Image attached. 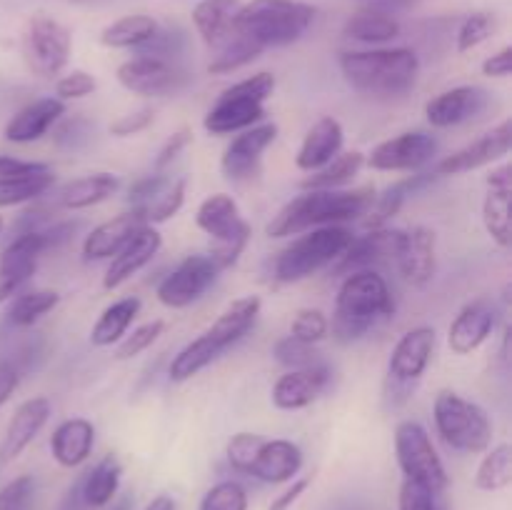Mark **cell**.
Wrapping results in <instances>:
<instances>
[{"mask_svg": "<svg viewBox=\"0 0 512 510\" xmlns=\"http://www.w3.org/2000/svg\"><path fill=\"white\" fill-rule=\"evenodd\" d=\"M375 195L378 190L373 185L353 190H305L273 215V220L265 225V233L270 238H290L323 225L348 223L368 215Z\"/></svg>", "mask_w": 512, "mask_h": 510, "instance_id": "cell-1", "label": "cell"}, {"mask_svg": "<svg viewBox=\"0 0 512 510\" xmlns=\"http://www.w3.org/2000/svg\"><path fill=\"white\" fill-rule=\"evenodd\" d=\"M345 83L370 98H403L415 88L420 60L410 48L348 50L340 55Z\"/></svg>", "mask_w": 512, "mask_h": 510, "instance_id": "cell-2", "label": "cell"}, {"mask_svg": "<svg viewBox=\"0 0 512 510\" xmlns=\"http://www.w3.org/2000/svg\"><path fill=\"white\" fill-rule=\"evenodd\" d=\"M395 313V298L383 275L373 268L345 275L335 298L330 330L340 343L360 340L380 318Z\"/></svg>", "mask_w": 512, "mask_h": 510, "instance_id": "cell-3", "label": "cell"}, {"mask_svg": "<svg viewBox=\"0 0 512 510\" xmlns=\"http://www.w3.org/2000/svg\"><path fill=\"white\" fill-rule=\"evenodd\" d=\"M315 8L303 0H250L235 15V33L260 50L293 45L308 33Z\"/></svg>", "mask_w": 512, "mask_h": 510, "instance_id": "cell-4", "label": "cell"}, {"mask_svg": "<svg viewBox=\"0 0 512 510\" xmlns=\"http://www.w3.org/2000/svg\"><path fill=\"white\" fill-rule=\"evenodd\" d=\"M228 463L238 473L253 475L263 483L280 485L303 470V450L285 438H263L258 433H235L225 445Z\"/></svg>", "mask_w": 512, "mask_h": 510, "instance_id": "cell-5", "label": "cell"}, {"mask_svg": "<svg viewBox=\"0 0 512 510\" xmlns=\"http://www.w3.org/2000/svg\"><path fill=\"white\" fill-rule=\"evenodd\" d=\"M353 240V230L345 225H323L305 230L288 248L278 253L273 263V278L278 283H298L318 270L333 265Z\"/></svg>", "mask_w": 512, "mask_h": 510, "instance_id": "cell-6", "label": "cell"}, {"mask_svg": "<svg viewBox=\"0 0 512 510\" xmlns=\"http://www.w3.org/2000/svg\"><path fill=\"white\" fill-rule=\"evenodd\" d=\"M275 75L255 73L223 90L203 120L210 135H233L263 123L265 100L273 95Z\"/></svg>", "mask_w": 512, "mask_h": 510, "instance_id": "cell-7", "label": "cell"}, {"mask_svg": "<svg viewBox=\"0 0 512 510\" xmlns=\"http://www.w3.org/2000/svg\"><path fill=\"white\" fill-rule=\"evenodd\" d=\"M435 430L450 450L485 453L493 443V423L488 413L455 390H440L433 403Z\"/></svg>", "mask_w": 512, "mask_h": 510, "instance_id": "cell-8", "label": "cell"}, {"mask_svg": "<svg viewBox=\"0 0 512 510\" xmlns=\"http://www.w3.org/2000/svg\"><path fill=\"white\" fill-rule=\"evenodd\" d=\"M195 223L205 235L213 238V250L208 255L220 270L233 268L238 263L243 250L248 248L250 235H253L250 225L240 215L238 203L228 193L208 195L195 213Z\"/></svg>", "mask_w": 512, "mask_h": 510, "instance_id": "cell-9", "label": "cell"}, {"mask_svg": "<svg viewBox=\"0 0 512 510\" xmlns=\"http://www.w3.org/2000/svg\"><path fill=\"white\" fill-rule=\"evenodd\" d=\"M395 458L405 480L428 488L430 493H443L448 488V470L430 440L428 430L418 420H403L395 428Z\"/></svg>", "mask_w": 512, "mask_h": 510, "instance_id": "cell-10", "label": "cell"}, {"mask_svg": "<svg viewBox=\"0 0 512 510\" xmlns=\"http://www.w3.org/2000/svg\"><path fill=\"white\" fill-rule=\"evenodd\" d=\"M435 343H438L435 330L428 328V325L408 330L395 343L388 360V390H385V395H388V400H393V405H400L413 393L415 383L423 378L430 360H433Z\"/></svg>", "mask_w": 512, "mask_h": 510, "instance_id": "cell-11", "label": "cell"}, {"mask_svg": "<svg viewBox=\"0 0 512 510\" xmlns=\"http://www.w3.org/2000/svg\"><path fill=\"white\" fill-rule=\"evenodd\" d=\"M73 38L63 23L50 15H33L23 33V55L28 68L38 78H55L68 65Z\"/></svg>", "mask_w": 512, "mask_h": 510, "instance_id": "cell-12", "label": "cell"}, {"mask_svg": "<svg viewBox=\"0 0 512 510\" xmlns=\"http://www.w3.org/2000/svg\"><path fill=\"white\" fill-rule=\"evenodd\" d=\"M438 155V138L430 130H405L383 140L365 155V165L385 173H413Z\"/></svg>", "mask_w": 512, "mask_h": 510, "instance_id": "cell-13", "label": "cell"}, {"mask_svg": "<svg viewBox=\"0 0 512 510\" xmlns=\"http://www.w3.org/2000/svg\"><path fill=\"white\" fill-rule=\"evenodd\" d=\"M185 188L188 180L173 178V175H145L130 185V205L133 213L143 220L145 225H160L178 215L185 203Z\"/></svg>", "mask_w": 512, "mask_h": 510, "instance_id": "cell-14", "label": "cell"}, {"mask_svg": "<svg viewBox=\"0 0 512 510\" xmlns=\"http://www.w3.org/2000/svg\"><path fill=\"white\" fill-rule=\"evenodd\" d=\"M220 268L215 260L205 253L188 255L178 263L173 273L165 275L158 285V300L168 308H188L198 303L218 280Z\"/></svg>", "mask_w": 512, "mask_h": 510, "instance_id": "cell-15", "label": "cell"}, {"mask_svg": "<svg viewBox=\"0 0 512 510\" xmlns=\"http://www.w3.org/2000/svg\"><path fill=\"white\" fill-rule=\"evenodd\" d=\"M118 83L125 90L143 98H163L185 88L188 73L180 70L173 60L153 58V55H135L118 68Z\"/></svg>", "mask_w": 512, "mask_h": 510, "instance_id": "cell-16", "label": "cell"}, {"mask_svg": "<svg viewBox=\"0 0 512 510\" xmlns=\"http://www.w3.org/2000/svg\"><path fill=\"white\" fill-rule=\"evenodd\" d=\"M45 250H48V240L43 230L18 233L5 245L0 253V305L18 295V290L33 278Z\"/></svg>", "mask_w": 512, "mask_h": 510, "instance_id": "cell-17", "label": "cell"}, {"mask_svg": "<svg viewBox=\"0 0 512 510\" xmlns=\"http://www.w3.org/2000/svg\"><path fill=\"white\" fill-rule=\"evenodd\" d=\"M510 145H512V128H510V120L505 118L503 123L490 128L488 133L475 138L473 143H468L465 148L445 155V158L435 165L433 173L438 175V178H445V175H463V173H470V170L483 168V165H493L510 153Z\"/></svg>", "mask_w": 512, "mask_h": 510, "instance_id": "cell-18", "label": "cell"}, {"mask_svg": "<svg viewBox=\"0 0 512 510\" xmlns=\"http://www.w3.org/2000/svg\"><path fill=\"white\" fill-rule=\"evenodd\" d=\"M278 138V125L275 123H258L248 130L235 133L228 148L223 150L220 158V170L228 180H245L253 178L260 168L263 153Z\"/></svg>", "mask_w": 512, "mask_h": 510, "instance_id": "cell-19", "label": "cell"}, {"mask_svg": "<svg viewBox=\"0 0 512 510\" xmlns=\"http://www.w3.org/2000/svg\"><path fill=\"white\" fill-rule=\"evenodd\" d=\"M393 258L400 273L415 288H425L435 278L438 258H435V233L425 225L398 230Z\"/></svg>", "mask_w": 512, "mask_h": 510, "instance_id": "cell-20", "label": "cell"}, {"mask_svg": "<svg viewBox=\"0 0 512 510\" xmlns=\"http://www.w3.org/2000/svg\"><path fill=\"white\" fill-rule=\"evenodd\" d=\"M490 105V93L480 85H458L435 95L425 105V118L433 128H455L483 115Z\"/></svg>", "mask_w": 512, "mask_h": 510, "instance_id": "cell-21", "label": "cell"}, {"mask_svg": "<svg viewBox=\"0 0 512 510\" xmlns=\"http://www.w3.org/2000/svg\"><path fill=\"white\" fill-rule=\"evenodd\" d=\"M163 248V235L155 225H140L133 233V238L110 258L108 270L103 275V288L115 290L123 283H128L135 273L145 268L155 255Z\"/></svg>", "mask_w": 512, "mask_h": 510, "instance_id": "cell-22", "label": "cell"}, {"mask_svg": "<svg viewBox=\"0 0 512 510\" xmlns=\"http://www.w3.org/2000/svg\"><path fill=\"white\" fill-rule=\"evenodd\" d=\"M50 405L48 398L43 395H35V398L23 400V403L15 408V413L10 415L8 428H5L3 440H0V465L13 463L15 458L23 455V450L38 438L40 430L45 428L50 418Z\"/></svg>", "mask_w": 512, "mask_h": 510, "instance_id": "cell-23", "label": "cell"}, {"mask_svg": "<svg viewBox=\"0 0 512 510\" xmlns=\"http://www.w3.org/2000/svg\"><path fill=\"white\" fill-rule=\"evenodd\" d=\"M328 383L330 368L325 363L300 370H288V373H283L275 380L270 398H273V405L278 410H303L323 395Z\"/></svg>", "mask_w": 512, "mask_h": 510, "instance_id": "cell-24", "label": "cell"}, {"mask_svg": "<svg viewBox=\"0 0 512 510\" xmlns=\"http://www.w3.org/2000/svg\"><path fill=\"white\" fill-rule=\"evenodd\" d=\"M512 168L508 163L498 165L485 178V200H483V223L490 240L498 248H510V200H512Z\"/></svg>", "mask_w": 512, "mask_h": 510, "instance_id": "cell-25", "label": "cell"}, {"mask_svg": "<svg viewBox=\"0 0 512 510\" xmlns=\"http://www.w3.org/2000/svg\"><path fill=\"white\" fill-rule=\"evenodd\" d=\"M260 308H263V300H260L258 295H243V298L233 300V303L218 315V320L203 333L205 338H208V343L215 348V353L223 355L225 350L233 348L235 343H240V340L250 333L255 320H258Z\"/></svg>", "mask_w": 512, "mask_h": 510, "instance_id": "cell-26", "label": "cell"}, {"mask_svg": "<svg viewBox=\"0 0 512 510\" xmlns=\"http://www.w3.org/2000/svg\"><path fill=\"white\" fill-rule=\"evenodd\" d=\"M65 115V103L58 98H40L30 105L20 108L8 120L3 130V138L8 143H35L43 135L50 133L55 123Z\"/></svg>", "mask_w": 512, "mask_h": 510, "instance_id": "cell-27", "label": "cell"}, {"mask_svg": "<svg viewBox=\"0 0 512 510\" xmlns=\"http://www.w3.org/2000/svg\"><path fill=\"white\" fill-rule=\"evenodd\" d=\"M345 130L340 120L335 118H320L313 128L305 133L303 143H300L298 155H295V165L305 173H315L338 153H343Z\"/></svg>", "mask_w": 512, "mask_h": 510, "instance_id": "cell-28", "label": "cell"}, {"mask_svg": "<svg viewBox=\"0 0 512 510\" xmlns=\"http://www.w3.org/2000/svg\"><path fill=\"white\" fill-rule=\"evenodd\" d=\"M395 240H398V230L390 228H368L365 235H358V238L353 235L345 253L335 260V273L348 275L355 270L373 268L385 258H393Z\"/></svg>", "mask_w": 512, "mask_h": 510, "instance_id": "cell-29", "label": "cell"}, {"mask_svg": "<svg viewBox=\"0 0 512 510\" xmlns=\"http://www.w3.org/2000/svg\"><path fill=\"white\" fill-rule=\"evenodd\" d=\"M95 445V428L85 418H68L50 435V453L63 468H78L90 458Z\"/></svg>", "mask_w": 512, "mask_h": 510, "instance_id": "cell-30", "label": "cell"}, {"mask_svg": "<svg viewBox=\"0 0 512 510\" xmlns=\"http://www.w3.org/2000/svg\"><path fill=\"white\" fill-rule=\"evenodd\" d=\"M495 330V313L483 303L465 305L448 330V345L453 353L468 355L478 350Z\"/></svg>", "mask_w": 512, "mask_h": 510, "instance_id": "cell-31", "label": "cell"}, {"mask_svg": "<svg viewBox=\"0 0 512 510\" xmlns=\"http://www.w3.org/2000/svg\"><path fill=\"white\" fill-rule=\"evenodd\" d=\"M140 225L145 223L133 213V210L105 220V223H100L98 228H93L88 235H85L83 258L88 260V263H93V260L113 258V255L118 253L130 238H133V233L140 228Z\"/></svg>", "mask_w": 512, "mask_h": 510, "instance_id": "cell-32", "label": "cell"}, {"mask_svg": "<svg viewBox=\"0 0 512 510\" xmlns=\"http://www.w3.org/2000/svg\"><path fill=\"white\" fill-rule=\"evenodd\" d=\"M240 0H200L193 8V25L210 50L220 48L235 33Z\"/></svg>", "mask_w": 512, "mask_h": 510, "instance_id": "cell-33", "label": "cell"}, {"mask_svg": "<svg viewBox=\"0 0 512 510\" xmlns=\"http://www.w3.org/2000/svg\"><path fill=\"white\" fill-rule=\"evenodd\" d=\"M120 180L113 173H90L83 178H75L65 183L63 188L55 193L53 205L63 210H85L93 205L103 203L110 195H115Z\"/></svg>", "mask_w": 512, "mask_h": 510, "instance_id": "cell-34", "label": "cell"}, {"mask_svg": "<svg viewBox=\"0 0 512 510\" xmlns=\"http://www.w3.org/2000/svg\"><path fill=\"white\" fill-rule=\"evenodd\" d=\"M140 313V298L128 295V298H120L115 303H110L108 308L100 313V318L95 320L93 330H90V343L95 348H110V345H118L125 338V333L130 330L133 320Z\"/></svg>", "mask_w": 512, "mask_h": 510, "instance_id": "cell-35", "label": "cell"}, {"mask_svg": "<svg viewBox=\"0 0 512 510\" xmlns=\"http://www.w3.org/2000/svg\"><path fill=\"white\" fill-rule=\"evenodd\" d=\"M343 33L345 38L358 40V43L380 45L398 38L400 23L393 18V13H385V10H378V8H363L355 15H350Z\"/></svg>", "mask_w": 512, "mask_h": 510, "instance_id": "cell-36", "label": "cell"}, {"mask_svg": "<svg viewBox=\"0 0 512 510\" xmlns=\"http://www.w3.org/2000/svg\"><path fill=\"white\" fill-rule=\"evenodd\" d=\"M438 178L435 173H420V175H410V178L398 180L395 185H390L383 195H375L373 205L368 210V228H385L393 215H398V210L403 208L405 200L410 198L413 193H418L420 188L430 185L433 180Z\"/></svg>", "mask_w": 512, "mask_h": 510, "instance_id": "cell-37", "label": "cell"}, {"mask_svg": "<svg viewBox=\"0 0 512 510\" xmlns=\"http://www.w3.org/2000/svg\"><path fill=\"white\" fill-rule=\"evenodd\" d=\"M120 478H123V465L115 455H105L93 470L80 483V498L90 508H103L118 493Z\"/></svg>", "mask_w": 512, "mask_h": 510, "instance_id": "cell-38", "label": "cell"}, {"mask_svg": "<svg viewBox=\"0 0 512 510\" xmlns=\"http://www.w3.org/2000/svg\"><path fill=\"white\" fill-rule=\"evenodd\" d=\"M158 28H160L158 20L150 18V15H143V13L123 15V18H118L115 23H110L108 28H103V33H100V43H103L105 48L135 50L143 43H148Z\"/></svg>", "mask_w": 512, "mask_h": 510, "instance_id": "cell-39", "label": "cell"}, {"mask_svg": "<svg viewBox=\"0 0 512 510\" xmlns=\"http://www.w3.org/2000/svg\"><path fill=\"white\" fill-rule=\"evenodd\" d=\"M365 165V153L350 150V153H338L328 165L310 173L303 180V190H340L343 185L353 183Z\"/></svg>", "mask_w": 512, "mask_h": 510, "instance_id": "cell-40", "label": "cell"}, {"mask_svg": "<svg viewBox=\"0 0 512 510\" xmlns=\"http://www.w3.org/2000/svg\"><path fill=\"white\" fill-rule=\"evenodd\" d=\"M53 183H55L53 168L43 170V173L0 178V210L43 198V195L53 188Z\"/></svg>", "mask_w": 512, "mask_h": 510, "instance_id": "cell-41", "label": "cell"}, {"mask_svg": "<svg viewBox=\"0 0 512 510\" xmlns=\"http://www.w3.org/2000/svg\"><path fill=\"white\" fill-rule=\"evenodd\" d=\"M512 483V450L508 443H500L495 448L485 450V458L480 460L478 473H475V488L485 493L505 490Z\"/></svg>", "mask_w": 512, "mask_h": 510, "instance_id": "cell-42", "label": "cell"}, {"mask_svg": "<svg viewBox=\"0 0 512 510\" xmlns=\"http://www.w3.org/2000/svg\"><path fill=\"white\" fill-rule=\"evenodd\" d=\"M60 303V295L55 290H25L15 295L8 308V323L13 328H30L38 323L43 315H48Z\"/></svg>", "mask_w": 512, "mask_h": 510, "instance_id": "cell-43", "label": "cell"}, {"mask_svg": "<svg viewBox=\"0 0 512 510\" xmlns=\"http://www.w3.org/2000/svg\"><path fill=\"white\" fill-rule=\"evenodd\" d=\"M260 55H263V50H260L258 45L250 43V40L243 38L240 33H233V38H228L220 48L213 50V60L208 63V70L213 75L235 73V70L245 68V65L253 63Z\"/></svg>", "mask_w": 512, "mask_h": 510, "instance_id": "cell-44", "label": "cell"}, {"mask_svg": "<svg viewBox=\"0 0 512 510\" xmlns=\"http://www.w3.org/2000/svg\"><path fill=\"white\" fill-rule=\"evenodd\" d=\"M275 360L280 365H285L288 370H300V368H310V365L323 363L320 360V353L315 350V345L303 343V340H295L293 335H285L275 343L273 348Z\"/></svg>", "mask_w": 512, "mask_h": 510, "instance_id": "cell-45", "label": "cell"}, {"mask_svg": "<svg viewBox=\"0 0 512 510\" xmlns=\"http://www.w3.org/2000/svg\"><path fill=\"white\" fill-rule=\"evenodd\" d=\"M330 333V320L323 310L318 308H303L295 313L293 323H290V335L295 340H303V343H320V340L328 338Z\"/></svg>", "mask_w": 512, "mask_h": 510, "instance_id": "cell-46", "label": "cell"}, {"mask_svg": "<svg viewBox=\"0 0 512 510\" xmlns=\"http://www.w3.org/2000/svg\"><path fill=\"white\" fill-rule=\"evenodd\" d=\"M163 330H165L163 320H150V323L138 325L133 333H125V338L120 340L118 348H115V360L138 358L140 353H145V350H148L160 335H163Z\"/></svg>", "mask_w": 512, "mask_h": 510, "instance_id": "cell-47", "label": "cell"}, {"mask_svg": "<svg viewBox=\"0 0 512 510\" xmlns=\"http://www.w3.org/2000/svg\"><path fill=\"white\" fill-rule=\"evenodd\" d=\"M93 120L85 115H73V118H60L58 128L53 130V143L60 150H80L93 138Z\"/></svg>", "mask_w": 512, "mask_h": 510, "instance_id": "cell-48", "label": "cell"}, {"mask_svg": "<svg viewBox=\"0 0 512 510\" xmlns=\"http://www.w3.org/2000/svg\"><path fill=\"white\" fill-rule=\"evenodd\" d=\"M200 510H248V493L240 483L223 480L203 495Z\"/></svg>", "mask_w": 512, "mask_h": 510, "instance_id": "cell-49", "label": "cell"}, {"mask_svg": "<svg viewBox=\"0 0 512 510\" xmlns=\"http://www.w3.org/2000/svg\"><path fill=\"white\" fill-rule=\"evenodd\" d=\"M493 33H495V15L473 13L463 20L458 35H455V43H458L460 53H470V50L478 48L480 43H485Z\"/></svg>", "mask_w": 512, "mask_h": 510, "instance_id": "cell-50", "label": "cell"}, {"mask_svg": "<svg viewBox=\"0 0 512 510\" xmlns=\"http://www.w3.org/2000/svg\"><path fill=\"white\" fill-rule=\"evenodd\" d=\"M95 88H98V80L88 70H73L55 83V98L63 100V103L65 100H80L88 98Z\"/></svg>", "mask_w": 512, "mask_h": 510, "instance_id": "cell-51", "label": "cell"}, {"mask_svg": "<svg viewBox=\"0 0 512 510\" xmlns=\"http://www.w3.org/2000/svg\"><path fill=\"white\" fill-rule=\"evenodd\" d=\"M33 475H18L0 488V510H25L33 498Z\"/></svg>", "mask_w": 512, "mask_h": 510, "instance_id": "cell-52", "label": "cell"}, {"mask_svg": "<svg viewBox=\"0 0 512 510\" xmlns=\"http://www.w3.org/2000/svg\"><path fill=\"white\" fill-rule=\"evenodd\" d=\"M155 120V110L153 108H138L133 110V113L128 115H120L118 120H113L110 123V133L115 135V138H130V135H138L143 133V130H148L150 125H153Z\"/></svg>", "mask_w": 512, "mask_h": 510, "instance_id": "cell-53", "label": "cell"}, {"mask_svg": "<svg viewBox=\"0 0 512 510\" xmlns=\"http://www.w3.org/2000/svg\"><path fill=\"white\" fill-rule=\"evenodd\" d=\"M398 510H438V505H435V493H430L423 485L405 480L403 488H400Z\"/></svg>", "mask_w": 512, "mask_h": 510, "instance_id": "cell-54", "label": "cell"}, {"mask_svg": "<svg viewBox=\"0 0 512 510\" xmlns=\"http://www.w3.org/2000/svg\"><path fill=\"white\" fill-rule=\"evenodd\" d=\"M190 140H193V133H190V128H180L175 130L173 135H170L168 140H165L163 148L158 150V158H155V173H160V170L168 168L170 163H173L175 158H178L180 153H183L185 148L190 145Z\"/></svg>", "mask_w": 512, "mask_h": 510, "instance_id": "cell-55", "label": "cell"}, {"mask_svg": "<svg viewBox=\"0 0 512 510\" xmlns=\"http://www.w3.org/2000/svg\"><path fill=\"white\" fill-rule=\"evenodd\" d=\"M50 170L48 163H35V160H18L10 155H0V178H15V175L43 173Z\"/></svg>", "mask_w": 512, "mask_h": 510, "instance_id": "cell-56", "label": "cell"}, {"mask_svg": "<svg viewBox=\"0 0 512 510\" xmlns=\"http://www.w3.org/2000/svg\"><path fill=\"white\" fill-rule=\"evenodd\" d=\"M512 73V48L505 45L498 53H493L490 58L483 60V75L488 78H508Z\"/></svg>", "mask_w": 512, "mask_h": 510, "instance_id": "cell-57", "label": "cell"}, {"mask_svg": "<svg viewBox=\"0 0 512 510\" xmlns=\"http://www.w3.org/2000/svg\"><path fill=\"white\" fill-rule=\"evenodd\" d=\"M20 385V373L10 360H0V405L8 403Z\"/></svg>", "mask_w": 512, "mask_h": 510, "instance_id": "cell-58", "label": "cell"}, {"mask_svg": "<svg viewBox=\"0 0 512 510\" xmlns=\"http://www.w3.org/2000/svg\"><path fill=\"white\" fill-rule=\"evenodd\" d=\"M308 485H310V478L293 480V485H290V488L285 490V493H280L278 498L273 500V505H270L268 510H290L295 503H298L300 495H303L305 490H308Z\"/></svg>", "mask_w": 512, "mask_h": 510, "instance_id": "cell-59", "label": "cell"}, {"mask_svg": "<svg viewBox=\"0 0 512 510\" xmlns=\"http://www.w3.org/2000/svg\"><path fill=\"white\" fill-rule=\"evenodd\" d=\"M368 8H378L385 10V13H395V10H408L413 5H418L420 0H365Z\"/></svg>", "mask_w": 512, "mask_h": 510, "instance_id": "cell-60", "label": "cell"}, {"mask_svg": "<svg viewBox=\"0 0 512 510\" xmlns=\"http://www.w3.org/2000/svg\"><path fill=\"white\" fill-rule=\"evenodd\" d=\"M145 510H175V500L170 495H158V498L150 500Z\"/></svg>", "mask_w": 512, "mask_h": 510, "instance_id": "cell-61", "label": "cell"}, {"mask_svg": "<svg viewBox=\"0 0 512 510\" xmlns=\"http://www.w3.org/2000/svg\"><path fill=\"white\" fill-rule=\"evenodd\" d=\"M113 510H130V500L123 498L118 505H113Z\"/></svg>", "mask_w": 512, "mask_h": 510, "instance_id": "cell-62", "label": "cell"}, {"mask_svg": "<svg viewBox=\"0 0 512 510\" xmlns=\"http://www.w3.org/2000/svg\"><path fill=\"white\" fill-rule=\"evenodd\" d=\"M65 3H75V5H90V3H98V0H65Z\"/></svg>", "mask_w": 512, "mask_h": 510, "instance_id": "cell-63", "label": "cell"}, {"mask_svg": "<svg viewBox=\"0 0 512 510\" xmlns=\"http://www.w3.org/2000/svg\"><path fill=\"white\" fill-rule=\"evenodd\" d=\"M3 225H5V223H3V215H0V233H3Z\"/></svg>", "mask_w": 512, "mask_h": 510, "instance_id": "cell-64", "label": "cell"}]
</instances>
